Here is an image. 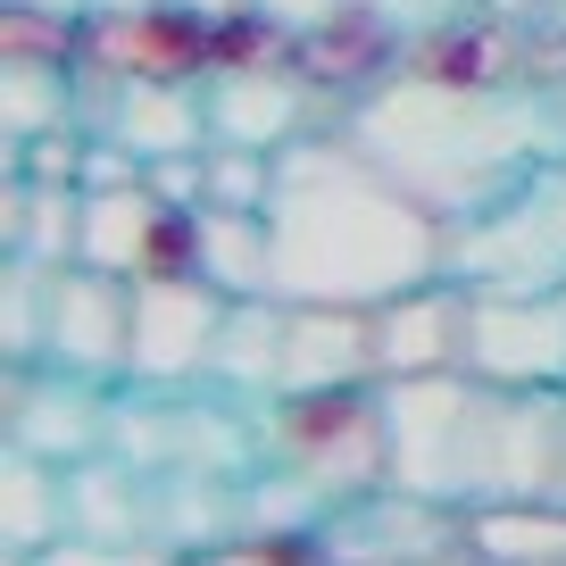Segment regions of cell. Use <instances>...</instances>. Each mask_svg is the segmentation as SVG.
Returning a JSON list of instances; mask_svg holds the SVG:
<instances>
[{"mask_svg": "<svg viewBox=\"0 0 566 566\" xmlns=\"http://www.w3.org/2000/svg\"><path fill=\"white\" fill-rule=\"evenodd\" d=\"M275 292L283 301L384 308L450 275V217H433L350 134H301L275 159Z\"/></svg>", "mask_w": 566, "mask_h": 566, "instance_id": "obj_1", "label": "cell"}, {"mask_svg": "<svg viewBox=\"0 0 566 566\" xmlns=\"http://www.w3.org/2000/svg\"><path fill=\"white\" fill-rule=\"evenodd\" d=\"M342 134L384 159L433 217H475L533 184L549 159H566L558 101L533 84H475V75H433V67H391L350 101Z\"/></svg>", "mask_w": 566, "mask_h": 566, "instance_id": "obj_2", "label": "cell"}, {"mask_svg": "<svg viewBox=\"0 0 566 566\" xmlns=\"http://www.w3.org/2000/svg\"><path fill=\"white\" fill-rule=\"evenodd\" d=\"M483 424H492V384L467 367L384 384L391 483L417 500H442V509H475L483 500Z\"/></svg>", "mask_w": 566, "mask_h": 566, "instance_id": "obj_3", "label": "cell"}, {"mask_svg": "<svg viewBox=\"0 0 566 566\" xmlns=\"http://www.w3.org/2000/svg\"><path fill=\"white\" fill-rule=\"evenodd\" d=\"M259 459L301 475L308 492L342 500L391 483V433H384V391L342 384V391H275L259 408Z\"/></svg>", "mask_w": 566, "mask_h": 566, "instance_id": "obj_4", "label": "cell"}, {"mask_svg": "<svg viewBox=\"0 0 566 566\" xmlns=\"http://www.w3.org/2000/svg\"><path fill=\"white\" fill-rule=\"evenodd\" d=\"M450 275L467 292H566V159L509 200L450 226Z\"/></svg>", "mask_w": 566, "mask_h": 566, "instance_id": "obj_5", "label": "cell"}, {"mask_svg": "<svg viewBox=\"0 0 566 566\" xmlns=\"http://www.w3.org/2000/svg\"><path fill=\"white\" fill-rule=\"evenodd\" d=\"M226 292L192 266H159V275H134V367L125 384L150 391H192L217 367V334H226Z\"/></svg>", "mask_w": 566, "mask_h": 566, "instance_id": "obj_6", "label": "cell"}, {"mask_svg": "<svg viewBox=\"0 0 566 566\" xmlns=\"http://www.w3.org/2000/svg\"><path fill=\"white\" fill-rule=\"evenodd\" d=\"M467 375L566 391V292H467Z\"/></svg>", "mask_w": 566, "mask_h": 566, "instance_id": "obj_7", "label": "cell"}, {"mask_svg": "<svg viewBox=\"0 0 566 566\" xmlns=\"http://www.w3.org/2000/svg\"><path fill=\"white\" fill-rule=\"evenodd\" d=\"M42 367L92 375V384H125L134 367V283L101 275V266H59L51 275V334H42Z\"/></svg>", "mask_w": 566, "mask_h": 566, "instance_id": "obj_8", "label": "cell"}, {"mask_svg": "<svg viewBox=\"0 0 566 566\" xmlns=\"http://www.w3.org/2000/svg\"><path fill=\"white\" fill-rule=\"evenodd\" d=\"M200 92H209V134L233 142V150H292L308 134V117H317V84H308V67L292 51L209 67Z\"/></svg>", "mask_w": 566, "mask_h": 566, "instance_id": "obj_9", "label": "cell"}, {"mask_svg": "<svg viewBox=\"0 0 566 566\" xmlns=\"http://www.w3.org/2000/svg\"><path fill=\"white\" fill-rule=\"evenodd\" d=\"M108 400H117V384H92V375L9 367V442L51 467H84L108 450Z\"/></svg>", "mask_w": 566, "mask_h": 566, "instance_id": "obj_10", "label": "cell"}, {"mask_svg": "<svg viewBox=\"0 0 566 566\" xmlns=\"http://www.w3.org/2000/svg\"><path fill=\"white\" fill-rule=\"evenodd\" d=\"M442 367H467V283L459 275L417 283V292L375 308V375L384 384L442 375Z\"/></svg>", "mask_w": 566, "mask_h": 566, "instance_id": "obj_11", "label": "cell"}, {"mask_svg": "<svg viewBox=\"0 0 566 566\" xmlns=\"http://www.w3.org/2000/svg\"><path fill=\"white\" fill-rule=\"evenodd\" d=\"M375 375V308L342 301H292L283 334V391H342Z\"/></svg>", "mask_w": 566, "mask_h": 566, "instance_id": "obj_12", "label": "cell"}, {"mask_svg": "<svg viewBox=\"0 0 566 566\" xmlns=\"http://www.w3.org/2000/svg\"><path fill=\"white\" fill-rule=\"evenodd\" d=\"M283 334H292V301H283V292L233 301L226 334H217L209 391H226V400H242V408H266L283 391Z\"/></svg>", "mask_w": 566, "mask_h": 566, "instance_id": "obj_13", "label": "cell"}, {"mask_svg": "<svg viewBox=\"0 0 566 566\" xmlns=\"http://www.w3.org/2000/svg\"><path fill=\"white\" fill-rule=\"evenodd\" d=\"M192 275H209L226 301L275 292V233H266V209H192Z\"/></svg>", "mask_w": 566, "mask_h": 566, "instance_id": "obj_14", "label": "cell"}, {"mask_svg": "<svg viewBox=\"0 0 566 566\" xmlns=\"http://www.w3.org/2000/svg\"><path fill=\"white\" fill-rule=\"evenodd\" d=\"M0 542L25 558H42L51 542H67V467L34 459V450L9 442V459H0Z\"/></svg>", "mask_w": 566, "mask_h": 566, "instance_id": "obj_15", "label": "cell"}, {"mask_svg": "<svg viewBox=\"0 0 566 566\" xmlns=\"http://www.w3.org/2000/svg\"><path fill=\"white\" fill-rule=\"evenodd\" d=\"M467 549L492 566H566V500H483L467 509Z\"/></svg>", "mask_w": 566, "mask_h": 566, "instance_id": "obj_16", "label": "cell"}, {"mask_svg": "<svg viewBox=\"0 0 566 566\" xmlns=\"http://www.w3.org/2000/svg\"><path fill=\"white\" fill-rule=\"evenodd\" d=\"M9 250L34 259V266H75L84 259V184L9 176Z\"/></svg>", "mask_w": 566, "mask_h": 566, "instance_id": "obj_17", "label": "cell"}, {"mask_svg": "<svg viewBox=\"0 0 566 566\" xmlns=\"http://www.w3.org/2000/svg\"><path fill=\"white\" fill-rule=\"evenodd\" d=\"M0 125H9V142L84 125V75H75V59H0Z\"/></svg>", "mask_w": 566, "mask_h": 566, "instance_id": "obj_18", "label": "cell"}, {"mask_svg": "<svg viewBox=\"0 0 566 566\" xmlns=\"http://www.w3.org/2000/svg\"><path fill=\"white\" fill-rule=\"evenodd\" d=\"M275 159L283 150L209 142V200H200V209H266V200H275Z\"/></svg>", "mask_w": 566, "mask_h": 566, "instance_id": "obj_19", "label": "cell"}, {"mask_svg": "<svg viewBox=\"0 0 566 566\" xmlns=\"http://www.w3.org/2000/svg\"><path fill=\"white\" fill-rule=\"evenodd\" d=\"M84 159H92V125H59V134L18 142V176L34 184H84Z\"/></svg>", "mask_w": 566, "mask_h": 566, "instance_id": "obj_20", "label": "cell"}, {"mask_svg": "<svg viewBox=\"0 0 566 566\" xmlns=\"http://www.w3.org/2000/svg\"><path fill=\"white\" fill-rule=\"evenodd\" d=\"M367 9L400 34V51H417V42H433V34H450V25L475 18V0H367Z\"/></svg>", "mask_w": 566, "mask_h": 566, "instance_id": "obj_21", "label": "cell"}, {"mask_svg": "<svg viewBox=\"0 0 566 566\" xmlns=\"http://www.w3.org/2000/svg\"><path fill=\"white\" fill-rule=\"evenodd\" d=\"M25 566H167V558H150V542H92V533H67V542H51Z\"/></svg>", "mask_w": 566, "mask_h": 566, "instance_id": "obj_22", "label": "cell"}, {"mask_svg": "<svg viewBox=\"0 0 566 566\" xmlns=\"http://www.w3.org/2000/svg\"><path fill=\"white\" fill-rule=\"evenodd\" d=\"M342 9H358V0H250V18H266L275 34H317V25H334Z\"/></svg>", "mask_w": 566, "mask_h": 566, "instance_id": "obj_23", "label": "cell"}, {"mask_svg": "<svg viewBox=\"0 0 566 566\" xmlns=\"http://www.w3.org/2000/svg\"><path fill=\"white\" fill-rule=\"evenodd\" d=\"M9 9H42V18H67V25H92V0H9Z\"/></svg>", "mask_w": 566, "mask_h": 566, "instance_id": "obj_24", "label": "cell"}, {"mask_svg": "<svg viewBox=\"0 0 566 566\" xmlns=\"http://www.w3.org/2000/svg\"><path fill=\"white\" fill-rule=\"evenodd\" d=\"M176 9H192V18H209V25H233V18H250V0H176Z\"/></svg>", "mask_w": 566, "mask_h": 566, "instance_id": "obj_25", "label": "cell"}, {"mask_svg": "<svg viewBox=\"0 0 566 566\" xmlns=\"http://www.w3.org/2000/svg\"><path fill=\"white\" fill-rule=\"evenodd\" d=\"M134 9H167V0H92V18H134Z\"/></svg>", "mask_w": 566, "mask_h": 566, "instance_id": "obj_26", "label": "cell"}, {"mask_svg": "<svg viewBox=\"0 0 566 566\" xmlns=\"http://www.w3.org/2000/svg\"><path fill=\"white\" fill-rule=\"evenodd\" d=\"M549 101H558V125H566V84H558V92H549Z\"/></svg>", "mask_w": 566, "mask_h": 566, "instance_id": "obj_27", "label": "cell"}, {"mask_svg": "<svg viewBox=\"0 0 566 566\" xmlns=\"http://www.w3.org/2000/svg\"><path fill=\"white\" fill-rule=\"evenodd\" d=\"M558 500H566V483H558Z\"/></svg>", "mask_w": 566, "mask_h": 566, "instance_id": "obj_28", "label": "cell"}]
</instances>
